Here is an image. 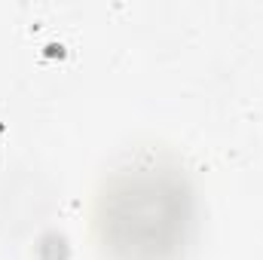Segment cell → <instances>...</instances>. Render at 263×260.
Returning a JSON list of instances; mask_svg holds the SVG:
<instances>
[{
    "label": "cell",
    "mask_w": 263,
    "mask_h": 260,
    "mask_svg": "<svg viewBox=\"0 0 263 260\" xmlns=\"http://www.w3.org/2000/svg\"><path fill=\"white\" fill-rule=\"evenodd\" d=\"M43 55L46 59H67V49L62 43H49V46H43Z\"/></svg>",
    "instance_id": "cell-1"
},
{
    "label": "cell",
    "mask_w": 263,
    "mask_h": 260,
    "mask_svg": "<svg viewBox=\"0 0 263 260\" xmlns=\"http://www.w3.org/2000/svg\"><path fill=\"white\" fill-rule=\"evenodd\" d=\"M0 135H3V123H0Z\"/></svg>",
    "instance_id": "cell-2"
}]
</instances>
